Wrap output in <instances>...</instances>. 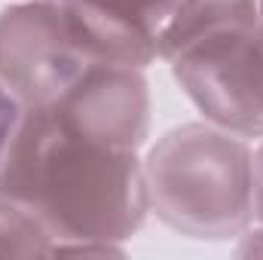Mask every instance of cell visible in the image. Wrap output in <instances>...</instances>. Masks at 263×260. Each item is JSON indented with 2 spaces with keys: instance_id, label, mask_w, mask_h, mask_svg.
<instances>
[{
  "instance_id": "cell-9",
  "label": "cell",
  "mask_w": 263,
  "mask_h": 260,
  "mask_svg": "<svg viewBox=\"0 0 263 260\" xmlns=\"http://www.w3.org/2000/svg\"><path fill=\"white\" fill-rule=\"evenodd\" d=\"M239 239H242V242H239V248H236V254H239V257H263V224L248 227Z\"/></svg>"
},
{
  "instance_id": "cell-3",
  "label": "cell",
  "mask_w": 263,
  "mask_h": 260,
  "mask_svg": "<svg viewBox=\"0 0 263 260\" xmlns=\"http://www.w3.org/2000/svg\"><path fill=\"white\" fill-rule=\"evenodd\" d=\"M144 184L150 211L187 239L227 242L254 224V150L205 120L156 138Z\"/></svg>"
},
{
  "instance_id": "cell-1",
  "label": "cell",
  "mask_w": 263,
  "mask_h": 260,
  "mask_svg": "<svg viewBox=\"0 0 263 260\" xmlns=\"http://www.w3.org/2000/svg\"><path fill=\"white\" fill-rule=\"evenodd\" d=\"M0 193L43 220L52 254H123L150 211L144 159L70 132L49 107H25L0 159Z\"/></svg>"
},
{
  "instance_id": "cell-11",
  "label": "cell",
  "mask_w": 263,
  "mask_h": 260,
  "mask_svg": "<svg viewBox=\"0 0 263 260\" xmlns=\"http://www.w3.org/2000/svg\"><path fill=\"white\" fill-rule=\"evenodd\" d=\"M257 12H260V28H263V0H257Z\"/></svg>"
},
{
  "instance_id": "cell-5",
  "label": "cell",
  "mask_w": 263,
  "mask_h": 260,
  "mask_svg": "<svg viewBox=\"0 0 263 260\" xmlns=\"http://www.w3.org/2000/svg\"><path fill=\"white\" fill-rule=\"evenodd\" d=\"M46 107L62 126L110 150L138 153L150 138L153 101L141 67L92 62Z\"/></svg>"
},
{
  "instance_id": "cell-4",
  "label": "cell",
  "mask_w": 263,
  "mask_h": 260,
  "mask_svg": "<svg viewBox=\"0 0 263 260\" xmlns=\"http://www.w3.org/2000/svg\"><path fill=\"white\" fill-rule=\"evenodd\" d=\"M98 62L62 0H22L0 9V83L22 107H46Z\"/></svg>"
},
{
  "instance_id": "cell-8",
  "label": "cell",
  "mask_w": 263,
  "mask_h": 260,
  "mask_svg": "<svg viewBox=\"0 0 263 260\" xmlns=\"http://www.w3.org/2000/svg\"><path fill=\"white\" fill-rule=\"evenodd\" d=\"M22 114H25L22 101H18V98L0 83V159H3V153H6V147H9V141H12L15 129H18Z\"/></svg>"
},
{
  "instance_id": "cell-7",
  "label": "cell",
  "mask_w": 263,
  "mask_h": 260,
  "mask_svg": "<svg viewBox=\"0 0 263 260\" xmlns=\"http://www.w3.org/2000/svg\"><path fill=\"white\" fill-rule=\"evenodd\" d=\"M52 233L22 202L0 193V257H52Z\"/></svg>"
},
{
  "instance_id": "cell-10",
  "label": "cell",
  "mask_w": 263,
  "mask_h": 260,
  "mask_svg": "<svg viewBox=\"0 0 263 260\" xmlns=\"http://www.w3.org/2000/svg\"><path fill=\"white\" fill-rule=\"evenodd\" d=\"M254 224H263V141L254 150Z\"/></svg>"
},
{
  "instance_id": "cell-6",
  "label": "cell",
  "mask_w": 263,
  "mask_h": 260,
  "mask_svg": "<svg viewBox=\"0 0 263 260\" xmlns=\"http://www.w3.org/2000/svg\"><path fill=\"white\" fill-rule=\"evenodd\" d=\"M80 37L98 62L150 67L156 37L181 0H62Z\"/></svg>"
},
{
  "instance_id": "cell-2",
  "label": "cell",
  "mask_w": 263,
  "mask_h": 260,
  "mask_svg": "<svg viewBox=\"0 0 263 260\" xmlns=\"http://www.w3.org/2000/svg\"><path fill=\"white\" fill-rule=\"evenodd\" d=\"M205 123L263 138V28L257 0H181L156 37Z\"/></svg>"
}]
</instances>
